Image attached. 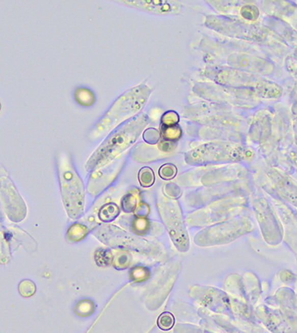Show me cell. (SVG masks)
<instances>
[{"instance_id": "cell-1", "label": "cell", "mask_w": 297, "mask_h": 333, "mask_svg": "<svg viewBox=\"0 0 297 333\" xmlns=\"http://www.w3.org/2000/svg\"><path fill=\"white\" fill-rule=\"evenodd\" d=\"M150 123V116L146 114H139L117 127L109 133L92 154L86 165V169L95 172L115 161L137 142Z\"/></svg>"}, {"instance_id": "cell-2", "label": "cell", "mask_w": 297, "mask_h": 333, "mask_svg": "<svg viewBox=\"0 0 297 333\" xmlns=\"http://www.w3.org/2000/svg\"><path fill=\"white\" fill-rule=\"evenodd\" d=\"M151 92L149 85L140 84L120 95L92 130V140L105 136L122 124L137 116L147 104Z\"/></svg>"}, {"instance_id": "cell-3", "label": "cell", "mask_w": 297, "mask_h": 333, "mask_svg": "<svg viewBox=\"0 0 297 333\" xmlns=\"http://www.w3.org/2000/svg\"><path fill=\"white\" fill-rule=\"evenodd\" d=\"M205 76L208 79L226 87L242 89L255 93L260 97L276 99L281 95V87L278 84L256 76L255 74L232 70H206Z\"/></svg>"}, {"instance_id": "cell-4", "label": "cell", "mask_w": 297, "mask_h": 333, "mask_svg": "<svg viewBox=\"0 0 297 333\" xmlns=\"http://www.w3.org/2000/svg\"><path fill=\"white\" fill-rule=\"evenodd\" d=\"M57 164L64 206L70 218L77 219L84 213V184L66 152L58 155Z\"/></svg>"}, {"instance_id": "cell-5", "label": "cell", "mask_w": 297, "mask_h": 333, "mask_svg": "<svg viewBox=\"0 0 297 333\" xmlns=\"http://www.w3.org/2000/svg\"><path fill=\"white\" fill-rule=\"evenodd\" d=\"M245 157L240 145L225 141H209L201 144L185 155L189 165H208L222 162L238 161Z\"/></svg>"}, {"instance_id": "cell-6", "label": "cell", "mask_w": 297, "mask_h": 333, "mask_svg": "<svg viewBox=\"0 0 297 333\" xmlns=\"http://www.w3.org/2000/svg\"><path fill=\"white\" fill-rule=\"evenodd\" d=\"M157 205L161 218L164 221L175 246L180 251L185 252L189 247V240L178 203L173 198L161 197L158 198Z\"/></svg>"}, {"instance_id": "cell-7", "label": "cell", "mask_w": 297, "mask_h": 333, "mask_svg": "<svg viewBox=\"0 0 297 333\" xmlns=\"http://www.w3.org/2000/svg\"><path fill=\"white\" fill-rule=\"evenodd\" d=\"M205 25L214 32L229 37L251 39L255 37L257 39L259 36L262 35L255 26L224 16L207 15L205 19Z\"/></svg>"}, {"instance_id": "cell-8", "label": "cell", "mask_w": 297, "mask_h": 333, "mask_svg": "<svg viewBox=\"0 0 297 333\" xmlns=\"http://www.w3.org/2000/svg\"><path fill=\"white\" fill-rule=\"evenodd\" d=\"M104 232H98V237L105 245L112 247H119L123 249L133 250L141 253H151L156 250V246L150 244L144 239H141L137 236H132L126 232L120 230L118 228L112 226L101 227Z\"/></svg>"}, {"instance_id": "cell-9", "label": "cell", "mask_w": 297, "mask_h": 333, "mask_svg": "<svg viewBox=\"0 0 297 333\" xmlns=\"http://www.w3.org/2000/svg\"><path fill=\"white\" fill-rule=\"evenodd\" d=\"M0 199L11 221L19 222L26 216L24 202L7 177L0 178Z\"/></svg>"}, {"instance_id": "cell-10", "label": "cell", "mask_w": 297, "mask_h": 333, "mask_svg": "<svg viewBox=\"0 0 297 333\" xmlns=\"http://www.w3.org/2000/svg\"><path fill=\"white\" fill-rule=\"evenodd\" d=\"M225 63L232 70L244 71L248 73L269 75L274 71V66L269 60L247 53H232L226 57Z\"/></svg>"}, {"instance_id": "cell-11", "label": "cell", "mask_w": 297, "mask_h": 333, "mask_svg": "<svg viewBox=\"0 0 297 333\" xmlns=\"http://www.w3.org/2000/svg\"><path fill=\"white\" fill-rule=\"evenodd\" d=\"M177 147L178 142L161 138L156 145L140 144L136 149H133V158L138 162H150L168 158L177 149Z\"/></svg>"}, {"instance_id": "cell-12", "label": "cell", "mask_w": 297, "mask_h": 333, "mask_svg": "<svg viewBox=\"0 0 297 333\" xmlns=\"http://www.w3.org/2000/svg\"><path fill=\"white\" fill-rule=\"evenodd\" d=\"M120 4L137 8L139 10L154 14H179L182 11V5L180 1L173 0H133L120 1Z\"/></svg>"}, {"instance_id": "cell-13", "label": "cell", "mask_w": 297, "mask_h": 333, "mask_svg": "<svg viewBox=\"0 0 297 333\" xmlns=\"http://www.w3.org/2000/svg\"><path fill=\"white\" fill-rule=\"evenodd\" d=\"M123 165L124 161L119 158L114 163L112 162L110 165L93 172L88 184L90 194L96 195L107 188L121 171Z\"/></svg>"}, {"instance_id": "cell-14", "label": "cell", "mask_w": 297, "mask_h": 333, "mask_svg": "<svg viewBox=\"0 0 297 333\" xmlns=\"http://www.w3.org/2000/svg\"><path fill=\"white\" fill-rule=\"evenodd\" d=\"M276 192L282 199L297 206V183L289 176L273 170L269 173Z\"/></svg>"}, {"instance_id": "cell-15", "label": "cell", "mask_w": 297, "mask_h": 333, "mask_svg": "<svg viewBox=\"0 0 297 333\" xmlns=\"http://www.w3.org/2000/svg\"><path fill=\"white\" fill-rule=\"evenodd\" d=\"M236 7L238 11L231 12V14H228L229 16H239V21H244L247 23L255 22L260 17V10L258 7L253 4V2H238L236 1Z\"/></svg>"}, {"instance_id": "cell-16", "label": "cell", "mask_w": 297, "mask_h": 333, "mask_svg": "<svg viewBox=\"0 0 297 333\" xmlns=\"http://www.w3.org/2000/svg\"><path fill=\"white\" fill-rule=\"evenodd\" d=\"M120 208L117 204L109 203L104 204L99 209V220L103 222H112L119 216Z\"/></svg>"}, {"instance_id": "cell-17", "label": "cell", "mask_w": 297, "mask_h": 333, "mask_svg": "<svg viewBox=\"0 0 297 333\" xmlns=\"http://www.w3.org/2000/svg\"><path fill=\"white\" fill-rule=\"evenodd\" d=\"M75 100L79 105L89 107L94 104L95 96L94 93L88 88H77L75 92Z\"/></svg>"}, {"instance_id": "cell-18", "label": "cell", "mask_w": 297, "mask_h": 333, "mask_svg": "<svg viewBox=\"0 0 297 333\" xmlns=\"http://www.w3.org/2000/svg\"><path fill=\"white\" fill-rule=\"evenodd\" d=\"M138 194L139 191H130L129 193L126 194L125 197H123L121 201V207L125 213L130 214L133 213L137 209V203H138Z\"/></svg>"}, {"instance_id": "cell-19", "label": "cell", "mask_w": 297, "mask_h": 333, "mask_svg": "<svg viewBox=\"0 0 297 333\" xmlns=\"http://www.w3.org/2000/svg\"><path fill=\"white\" fill-rule=\"evenodd\" d=\"M161 138L164 140L178 142L180 138L182 137V128L178 125L174 127H161Z\"/></svg>"}, {"instance_id": "cell-20", "label": "cell", "mask_w": 297, "mask_h": 333, "mask_svg": "<svg viewBox=\"0 0 297 333\" xmlns=\"http://www.w3.org/2000/svg\"><path fill=\"white\" fill-rule=\"evenodd\" d=\"M138 180L141 186L144 188H150L155 183V174L152 169L148 166L141 169L138 173Z\"/></svg>"}, {"instance_id": "cell-21", "label": "cell", "mask_w": 297, "mask_h": 333, "mask_svg": "<svg viewBox=\"0 0 297 333\" xmlns=\"http://www.w3.org/2000/svg\"><path fill=\"white\" fill-rule=\"evenodd\" d=\"M131 262L132 257L125 250H120L112 260V263L117 269H125L127 266H129Z\"/></svg>"}, {"instance_id": "cell-22", "label": "cell", "mask_w": 297, "mask_h": 333, "mask_svg": "<svg viewBox=\"0 0 297 333\" xmlns=\"http://www.w3.org/2000/svg\"><path fill=\"white\" fill-rule=\"evenodd\" d=\"M177 167L173 164L168 163L162 165L159 170H158V175L160 177L161 179H165V180H170L175 178L176 174H177Z\"/></svg>"}, {"instance_id": "cell-23", "label": "cell", "mask_w": 297, "mask_h": 333, "mask_svg": "<svg viewBox=\"0 0 297 333\" xmlns=\"http://www.w3.org/2000/svg\"><path fill=\"white\" fill-rule=\"evenodd\" d=\"M175 317L171 313L165 312L161 314L157 319V326L163 330H171L175 325Z\"/></svg>"}, {"instance_id": "cell-24", "label": "cell", "mask_w": 297, "mask_h": 333, "mask_svg": "<svg viewBox=\"0 0 297 333\" xmlns=\"http://www.w3.org/2000/svg\"><path fill=\"white\" fill-rule=\"evenodd\" d=\"M143 139L148 145H156L161 140V133L159 131L150 127L144 131Z\"/></svg>"}, {"instance_id": "cell-25", "label": "cell", "mask_w": 297, "mask_h": 333, "mask_svg": "<svg viewBox=\"0 0 297 333\" xmlns=\"http://www.w3.org/2000/svg\"><path fill=\"white\" fill-rule=\"evenodd\" d=\"M87 235V229L83 225L74 224L68 231V237L71 241H79Z\"/></svg>"}, {"instance_id": "cell-26", "label": "cell", "mask_w": 297, "mask_h": 333, "mask_svg": "<svg viewBox=\"0 0 297 333\" xmlns=\"http://www.w3.org/2000/svg\"><path fill=\"white\" fill-rule=\"evenodd\" d=\"M179 120V115L175 111H167L161 116V127H174L178 125Z\"/></svg>"}, {"instance_id": "cell-27", "label": "cell", "mask_w": 297, "mask_h": 333, "mask_svg": "<svg viewBox=\"0 0 297 333\" xmlns=\"http://www.w3.org/2000/svg\"><path fill=\"white\" fill-rule=\"evenodd\" d=\"M19 291L23 297H32L35 293V284L30 280L22 281L19 285Z\"/></svg>"}, {"instance_id": "cell-28", "label": "cell", "mask_w": 297, "mask_h": 333, "mask_svg": "<svg viewBox=\"0 0 297 333\" xmlns=\"http://www.w3.org/2000/svg\"><path fill=\"white\" fill-rule=\"evenodd\" d=\"M96 253L99 254V257H95V260H96V262L98 263L99 266H108L113 260L112 253H110V252L101 251V252H97Z\"/></svg>"}, {"instance_id": "cell-29", "label": "cell", "mask_w": 297, "mask_h": 333, "mask_svg": "<svg viewBox=\"0 0 297 333\" xmlns=\"http://www.w3.org/2000/svg\"><path fill=\"white\" fill-rule=\"evenodd\" d=\"M149 211H150V208L146 203H140V204L137 205V209L134 210L133 213L137 215V217L144 218L147 216Z\"/></svg>"}, {"instance_id": "cell-30", "label": "cell", "mask_w": 297, "mask_h": 333, "mask_svg": "<svg viewBox=\"0 0 297 333\" xmlns=\"http://www.w3.org/2000/svg\"><path fill=\"white\" fill-rule=\"evenodd\" d=\"M165 190H171V193L168 194V196L170 197V198H176L181 194V190L174 183H170V184L166 185Z\"/></svg>"}, {"instance_id": "cell-31", "label": "cell", "mask_w": 297, "mask_h": 333, "mask_svg": "<svg viewBox=\"0 0 297 333\" xmlns=\"http://www.w3.org/2000/svg\"><path fill=\"white\" fill-rule=\"evenodd\" d=\"M289 158H290L293 165H294V167L297 169V151H291L290 154H289Z\"/></svg>"}, {"instance_id": "cell-32", "label": "cell", "mask_w": 297, "mask_h": 333, "mask_svg": "<svg viewBox=\"0 0 297 333\" xmlns=\"http://www.w3.org/2000/svg\"><path fill=\"white\" fill-rule=\"evenodd\" d=\"M0 110H1V103H0Z\"/></svg>"}]
</instances>
